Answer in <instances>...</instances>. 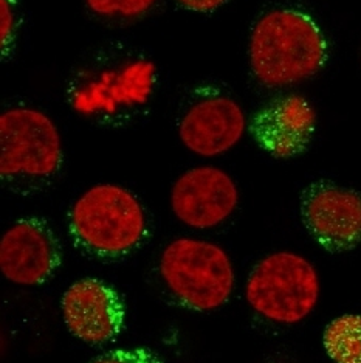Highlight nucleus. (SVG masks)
<instances>
[{
  "mask_svg": "<svg viewBox=\"0 0 361 363\" xmlns=\"http://www.w3.org/2000/svg\"><path fill=\"white\" fill-rule=\"evenodd\" d=\"M248 55L260 84L287 87L315 77L324 67L327 40L309 14L279 8L254 23Z\"/></svg>",
  "mask_w": 361,
  "mask_h": 363,
  "instance_id": "obj_1",
  "label": "nucleus"
},
{
  "mask_svg": "<svg viewBox=\"0 0 361 363\" xmlns=\"http://www.w3.org/2000/svg\"><path fill=\"white\" fill-rule=\"evenodd\" d=\"M69 233L87 257L122 258L146 241V211L129 189L113 184L95 185L73 203Z\"/></svg>",
  "mask_w": 361,
  "mask_h": 363,
  "instance_id": "obj_2",
  "label": "nucleus"
},
{
  "mask_svg": "<svg viewBox=\"0 0 361 363\" xmlns=\"http://www.w3.org/2000/svg\"><path fill=\"white\" fill-rule=\"evenodd\" d=\"M0 176L13 191L45 188L62 167V140L53 120L31 107H11L0 117Z\"/></svg>",
  "mask_w": 361,
  "mask_h": 363,
  "instance_id": "obj_3",
  "label": "nucleus"
},
{
  "mask_svg": "<svg viewBox=\"0 0 361 363\" xmlns=\"http://www.w3.org/2000/svg\"><path fill=\"white\" fill-rule=\"evenodd\" d=\"M155 72V64L143 56L109 55L76 73L69 86V103L88 117L137 109L149 101Z\"/></svg>",
  "mask_w": 361,
  "mask_h": 363,
  "instance_id": "obj_4",
  "label": "nucleus"
},
{
  "mask_svg": "<svg viewBox=\"0 0 361 363\" xmlns=\"http://www.w3.org/2000/svg\"><path fill=\"white\" fill-rule=\"evenodd\" d=\"M160 272L169 291L186 308L199 312L219 309L234 291V267L217 244L178 238L166 245Z\"/></svg>",
  "mask_w": 361,
  "mask_h": 363,
  "instance_id": "obj_5",
  "label": "nucleus"
},
{
  "mask_svg": "<svg viewBox=\"0 0 361 363\" xmlns=\"http://www.w3.org/2000/svg\"><path fill=\"white\" fill-rule=\"evenodd\" d=\"M321 294L314 264L293 252L260 259L248 277L245 296L259 315L279 325H297L314 312Z\"/></svg>",
  "mask_w": 361,
  "mask_h": 363,
  "instance_id": "obj_6",
  "label": "nucleus"
},
{
  "mask_svg": "<svg viewBox=\"0 0 361 363\" xmlns=\"http://www.w3.org/2000/svg\"><path fill=\"white\" fill-rule=\"evenodd\" d=\"M301 218L316 244L331 253L361 244V194L333 182L318 180L301 194Z\"/></svg>",
  "mask_w": 361,
  "mask_h": 363,
  "instance_id": "obj_7",
  "label": "nucleus"
},
{
  "mask_svg": "<svg viewBox=\"0 0 361 363\" xmlns=\"http://www.w3.org/2000/svg\"><path fill=\"white\" fill-rule=\"evenodd\" d=\"M61 264V242L42 218H23L14 222L0 241V269L14 284H42Z\"/></svg>",
  "mask_w": 361,
  "mask_h": 363,
  "instance_id": "obj_8",
  "label": "nucleus"
},
{
  "mask_svg": "<svg viewBox=\"0 0 361 363\" xmlns=\"http://www.w3.org/2000/svg\"><path fill=\"white\" fill-rule=\"evenodd\" d=\"M239 203V189L231 176L214 167L183 172L171 191V208L185 225L208 230L231 216Z\"/></svg>",
  "mask_w": 361,
  "mask_h": 363,
  "instance_id": "obj_9",
  "label": "nucleus"
},
{
  "mask_svg": "<svg viewBox=\"0 0 361 363\" xmlns=\"http://www.w3.org/2000/svg\"><path fill=\"white\" fill-rule=\"evenodd\" d=\"M62 315L69 331L88 345L115 340L126 323V306L115 289L98 278H83L65 291Z\"/></svg>",
  "mask_w": 361,
  "mask_h": 363,
  "instance_id": "obj_10",
  "label": "nucleus"
},
{
  "mask_svg": "<svg viewBox=\"0 0 361 363\" xmlns=\"http://www.w3.org/2000/svg\"><path fill=\"white\" fill-rule=\"evenodd\" d=\"M316 128V113L304 96L277 98L254 115L250 132L260 150L275 159H293L307 150Z\"/></svg>",
  "mask_w": 361,
  "mask_h": 363,
  "instance_id": "obj_11",
  "label": "nucleus"
},
{
  "mask_svg": "<svg viewBox=\"0 0 361 363\" xmlns=\"http://www.w3.org/2000/svg\"><path fill=\"white\" fill-rule=\"evenodd\" d=\"M247 128L242 107L233 98L210 96L194 103L180 120L178 135L191 152L216 157L241 142Z\"/></svg>",
  "mask_w": 361,
  "mask_h": 363,
  "instance_id": "obj_12",
  "label": "nucleus"
},
{
  "mask_svg": "<svg viewBox=\"0 0 361 363\" xmlns=\"http://www.w3.org/2000/svg\"><path fill=\"white\" fill-rule=\"evenodd\" d=\"M327 356L335 363H361V315L346 313L326 326L323 335Z\"/></svg>",
  "mask_w": 361,
  "mask_h": 363,
  "instance_id": "obj_13",
  "label": "nucleus"
},
{
  "mask_svg": "<svg viewBox=\"0 0 361 363\" xmlns=\"http://www.w3.org/2000/svg\"><path fill=\"white\" fill-rule=\"evenodd\" d=\"M88 10L105 19H138L149 13L157 0H86Z\"/></svg>",
  "mask_w": 361,
  "mask_h": 363,
  "instance_id": "obj_14",
  "label": "nucleus"
},
{
  "mask_svg": "<svg viewBox=\"0 0 361 363\" xmlns=\"http://www.w3.org/2000/svg\"><path fill=\"white\" fill-rule=\"evenodd\" d=\"M88 363H161L157 354L146 348L115 350L101 354Z\"/></svg>",
  "mask_w": 361,
  "mask_h": 363,
  "instance_id": "obj_15",
  "label": "nucleus"
},
{
  "mask_svg": "<svg viewBox=\"0 0 361 363\" xmlns=\"http://www.w3.org/2000/svg\"><path fill=\"white\" fill-rule=\"evenodd\" d=\"M0 40H2V55L5 56L18 30V6L14 0H0Z\"/></svg>",
  "mask_w": 361,
  "mask_h": 363,
  "instance_id": "obj_16",
  "label": "nucleus"
},
{
  "mask_svg": "<svg viewBox=\"0 0 361 363\" xmlns=\"http://www.w3.org/2000/svg\"><path fill=\"white\" fill-rule=\"evenodd\" d=\"M178 5L195 13H210L227 4L228 0H176Z\"/></svg>",
  "mask_w": 361,
  "mask_h": 363,
  "instance_id": "obj_17",
  "label": "nucleus"
}]
</instances>
